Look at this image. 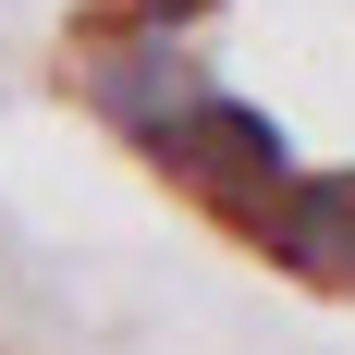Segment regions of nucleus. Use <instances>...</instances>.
I'll return each instance as SVG.
<instances>
[{
	"mask_svg": "<svg viewBox=\"0 0 355 355\" xmlns=\"http://www.w3.org/2000/svg\"><path fill=\"white\" fill-rule=\"evenodd\" d=\"M245 233H257L270 270H294V282H319V294H355V172H294Z\"/></svg>",
	"mask_w": 355,
	"mask_h": 355,
	"instance_id": "nucleus-3",
	"label": "nucleus"
},
{
	"mask_svg": "<svg viewBox=\"0 0 355 355\" xmlns=\"http://www.w3.org/2000/svg\"><path fill=\"white\" fill-rule=\"evenodd\" d=\"M73 98L98 110L123 147H147V159H159V147L184 135V110L209 98V62H196L172 25H123V12H110V25L73 49Z\"/></svg>",
	"mask_w": 355,
	"mask_h": 355,
	"instance_id": "nucleus-1",
	"label": "nucleus"
},
{
	"mask_svg": "<svg viewBox=\"0 0 355 355\" xmlns=\"http://www.w3.org/2000/svg\"><path fill=\"white\" fill-rule=\"evenodd\" d=\"M159 172H172L196 209H220L233 233H245V220L294 184V147H282V123H270V110H245L233 86H209V98L184 110V135L159 147Z\"/></svg>",
	"mask_w": 355,
	"mask_h": 355,
	"instance_id": "nucleus-2",
	"label": "nucleus"
},
{
	"mask_svg": "<svg viewBox=\"0 0 355 355\" xmlns=\"http://www.w3.org/2000/svg\"><path fill=\"white\" fill-rule=\"evenodd\" d=\"M196 12H209V0H123V25H172V37L196 25Z\"/></svg>",
	"mask_w": 355,
	"mask_h": 355,
	"instance_id": "nucleus-4",
	"label": "nucleus"
}]
</instances>
